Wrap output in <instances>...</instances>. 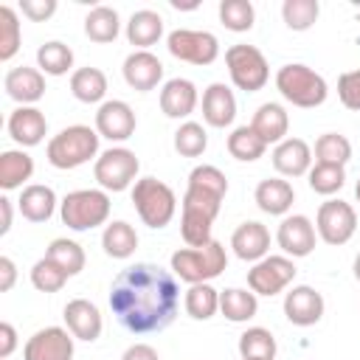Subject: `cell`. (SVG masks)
<instances>
[{"mask_svg": "<svg viewBox=\"0 0 360 360\" xmlns=\"http://www.w3.org/2000/svg\"><path fill=\"white\" fill-rule=\"evenodd\" d=\"M17 281V264L8 256H0V292H8Z\"/></svg>", "mask_w": 360, "mask_h": 360, "instance_id": "f907efd6", "label": "cell"}, {"mask_svg": "<svg viewBox=\"0 0 360 360\" xmlns=\"http://www.w3.org/2000/svg\"><path fill=\"white\" fill-rule=\"evenodd\" d=\"M250 127L256 129V135L270 146V143H281L290 132V115L281 104L276 101H264L256 112H253V121Z\"/></svg>", "mask_w": 360, "mask_h": 360, "instance_id": "484cf974", "label": "cell"}, {"mask_svg": "<svg viewBox=\"0 0 360 360\" xmlns=\"http://www.w3.org/2000/svg\"><path fill=\"white\" fill-rule=\"evenodd\" d=\"M315 231L326 245H346L357 231V214L346 200H326L315 214Z\"/></svg>", "mask_w": 360, "mask_h": 360, "instance_id": "8fae6325", "label": "cell"}, {"mask_svg": "<svg viewBox=\"0 0 360 360\" xmlns=\"http://www.w3.org/2000/svg\"><path fill=\"white\" fill-rule=\"evenodd\" d=\"M222 200L225 197H217L211 191L186 186L183 214H180V233H183V242L188 248H202V245H208L214 239L211 228H214V219H217V214L222 208Z\"/></svg>", "mask_w": 360, "mask_h": 360, "instance_id": "7a4b0ae2", "label": "cell"}, {"mask_svg": "<svg viewBox=\"0 0 360 360\" xmlns=\"http://www.w3.org/2000/svg\"><path fill=\"white\" fill-rule=\"evenodd\" d=\"M124 82L138 90V93H149L163 82V62L152 53V51H132L124 59Z\"/></svg>", "mask_w": 360, "mask_h": 360, "instance_id": "e0dca14e", "label": "cell"}, {"mask_svg": "<svg viewBox=\"0 0 360 360\" xmlns=\"http://www.w3.org/2000/svg\"><path fill=\"white\" fill-rule=\"evenodd\" d=\"M326 301L323 295L309 284H295L284 292V315L295 326H315L323 318Z\"/></svg>", "mask_w": 360, "mask_h": 360, "instance_id": "9a60e30c", "label": "cell"}, {"mask_svg": "<svg viewBox=\"0 0 360 360\" xmlns=\"http://www.w3.org/2000/svg\"><path fill=\"white\" fill-rule=\"evenodd\" d=\"M352 160V141L340 132H323L315 141V163L346 166Z\"/></svg>", "mask_w": 360, "mask_h": 360, "instance_id": "74e56055", "label": "cell"}, {"mask_svg": "<svg viewBox=\"0 0 360 360\" xmlns=\"http://www.w3.org/2000/svg\"><path fill=\"white\" fill-rule=\"evenodd\" d=\"M219 312L228 321H233V323H245V321L256 318V312H259V295L253 290L225 287L219 292Z\"/></svg>", "mask_w": 360, "mask_h": 360, "instance_id": "f546056e", "label": "cell"}, {"mask_svg": "<svg viewBox=\"0 0 360 360\" xmlns=\"http://www.w3.org/2000/svg\"><path fill=\"white\" fill-rule=\"evenodd\" d=\"M135 124L138 121H135L132 107L127 101H121V98H107L96 110V132L101 138H107V141H118L121 143V141L132 138Z\"/></svg>", "mask_w": 360, "mask_h": 360, "instance_id": "2e32d148", "label": "cell"}, {"mask_svg": "<svg viewBox=\"0 0 360 360\" xmlns=\"http://www.w3.org/2000/svg\"><path fill=\"white\" fill-rule=\"evenodd\" d=\"M354 278H357V281H360V253H357V256H354Z\"/></svg>", "mask_w": 360, "mask_h": 360, "instance_id": "db71d44e", "label": "cell"}, {"mask_svg": "<svg viewBox=\"0 0 360 360\" xmlns=\"http://www.w3.org/2000/svg\"><path fill=\"white\" fill-rule=\"evenodd\" d=\"M68 278L70 276L59 264H53L48 256H42L39 262H34V267H31V284L39 292H59L68 284Z\"/></svg>", "mask_w": 360, "mask_h": 360, "instance_id": "f6af8a7d", "label": "cell"}, {"mask_svg": "<svg viewBox=\"0 0 360 360\" xmlns=\"http://www.w3.org/2000/svg\"><path fill=\"white\" fill-rule=\"evenodd\" d=\"M98 132L84 127V124H73L59 129L48 146H45V158L53 169H79L84 163H90L98 155Z\"/></svg>", "mask_w": 360, "mask_h": 360, "instance_id": "3957f363", "label": "cell"}, {"mask_svg": "<svg viewBox=\"0 0 360 360\" xmlns=\"http://www.w3.org/2000/svg\"><path fill=\"white\" fill-rule=\"evenodd\" d=\"M354 197H357V202H360V180L354 183Z\"/></svg>", "mask_w": 360, "mask_h": 360, "instance_id": "11a10c76", "label": "cell"}, {"mask_svg": "<svg viewBox=\"0 0 360 360\" xmlns=\"http://www.w3.org/2000/svg\"><path fill=\"white\" fill-rule=\"evenodd\" d=\"M309 188L315 194H323V197H332L343 188L346 183V166H332V163H315L309 169Z\"/></svg>", "mask_w": 360, "mask_h": 360, "instance_id": "7bdbcfd3", "label": "cell"}, {"mask_svg": "<svg viewBox=\"0 0 360 360\" xmlns=\"http://www.w3.org/2000/svg\"><path fill=\"white\" fill-rule=\"evenodd\" d=\"M11 219H14V205L8 197H0V236L11 231Z\"/></svg>", "mask_w": 360, "mask_h": 360, "instance_id": "f5cc1de1", "label": "cell"}, {"mask_svg": "<svg viewBox=\"0 0 360 360\" xmlns=\"http://www.w3.org/2000/svg\"><path fill=\"white\" fill-rule=\"evenodd\" d=\"M208 149V132L197 121H183L174 132V152L183 158H200Z\"/></svg>", "mask_w": 360, "mask_h": 360, "instance_id": "60d3db41", "label": "cell"}, {"mask_svg": "<svg viewBox=\"0 0 360 360\" xmlns=\"http://www.w3.org/2000/svg\"><path fill=\"white\" fill-rule=\"evenodd\" d=\"M34 174V158L22 149H6L0 152V186L6 191L22 188L25 180Z\"/></svg>", "mask_w": 360, "mask_h": 360, "instance_id": "4dcf8cb0", "label": "cell"}, {"mask_svg": "<svg viewBox=\"0 0 360 360\" xmlns=\"http://www.w3.org/2000/svg\"><path fill=\"white\" fill-rule=\"evenodd\" d=\"M121 360H160V354H158V349L149 346V343H132V346L121 354Z\"/></svg>", "mask_w": 360, "mask_h": 360, "instance_id": "816d5d0a", "label": "cell"}, {"mask_svg": "<svg viewBox=\"0 0 360 360\" xmlns=\"http://www.w3.org/2000/svg\"><path fill=\"white\" fill-rule=\"evenodd\" d=\"M70 93L76 101L82 104H104V96H107V76L104 70L98 68H79L70 73Z\"/></svg>", "mask_w": 360, "mask_h": 360, "instance_id": "f1b7e54d", "label": "cell"}, {"mask_svg": "<svg viewBox=\"0 0 360 360\" xmlns=\"http://www.w3.org/2000/svg\"><path fill=\"white\" fill-rule=\"evenodd\" d=\"M188 186H191V188L211 191V194H217V197H225V194H228V180H225V174H222L217 166H211V163L194 166V169L188 172Z\"/></svg>", "mask_w": 360, "mask_h": 360, "instance_id": "bcb514c9", "label": "cell"}, {"mask_svg": "<svg viewBox=\"0 0 360 360\" xmlns=\"http://www.w3.org/2000/svg\"><path fill=\"white\" fill-rule=\"evenodd\" d=\"M225 65H228L231 82L245 93L262 90L270 79V65L256 45H245V42L231 45L225 51Z\"/></svg>", "mask_w": 360, "mask_h": 360, "instance_id": "ba28073f", "label": "cell"}, {"mask_svg": "<svg viewBox=\"0 0 360 360\" xmlns=\"http://www.w3.org/2000/svg\"><path fill=\"white\" fill-rule=\"evenodd\" d=\"M295 264L290 256H264L248 270V287L256 295H278L295 278Z\"/></svg>", "mask_w": 360, "mask_h": 360, "instance_id": "7c38bea8", "label": "cell"}, {"mask_svg": "<svg viewBox=\"0 0 360 360\" xmlns=\"http://www.w3.org/2000/svg\"><path fill=\"white\" fill-rule=\"evenodd\" d=\"M228 152H231V158H236L242 163H253L267 152V143L256 135V129L250 124H245L228 135Z\"/></svg>", "mask_w": 360, "mask_h": 360, "instance_id": "d590c367", "label": "cell"}, {"mask_svg": "<svg viewBox=\"0 0 360 360\" xmlns=\"http://www.w3.org/2000/svg\"><path fill=\"white\" fill-rule=\"evenodd\" d=\"M14 349H17V329L8 321H3L0 323V360H8Z\"/></svg>", "mask_w": 360, "mask_h": 360, "instance_id": "681fc988", "label": "cell"}, {"mask_svg": "<svg viewBox=\"0 0 360 360\" xmlns=\"http://www.w3.org/2000/svg\"><path fill=\"white\" fill-rule=\"evenodd\" d=\"M270 158H273V169L281 177H301L309 174L312 169V149L301 138H284L281 143H276Z\"/></svg>", "mask_w": 360, "mask_h": 360, "instance_id": "ffe728a7", "label": "cell"}, {"mask_svg": "<svg viewBox=\"0 0 360 360\" xmlns=\"http://www.w3.org/2000/svg\"><path fill=\"white\" fill-rule=\"evenodd\" d=\"M180 307L177 276L160 264L138 262L124 267L110 287V309L115 321L132 335H152L166 329Z\"/></svg>", "mask_w": 360, "mask_h": 360, "instance_id": "6da1fadb", "label": "cell"}, {"mask_svg": "<svg viewBox=\"0 0 360 360\" xmlns=\"http://www.w3.org/2000/svg\"><path fill=\"white\" fill-rule=\"evenodd\" d=\"M202 118H205L208 127H217V129L233 124V118H236V96H233V90L228 84L214 82V84L205 87V93H202Z\"/></svg>", "mask_w": 360, "mask_h": 360, "instance_id": "7402d4cb", "label": "cell"}, {"mask_svg": "<svg viewBox=\"0 0 360 360\" xmlns=\"http://www.w3.org/2000/svg\"><path fill=\"white\" fill-rule=\"evenodd\" d=\"M276 242L278 248L284 250V256L290 259H304L315 250V242H318V231L312 225L309 217L304 214H287L281 222H278V231H276Z\"/></svg>", "mask_w": 360, "mask_h": 360, "instance_id": "5bb4252c", "label": "cell"}, {"mask_svg": "<svg viewBox=\"0 0 360 360\" xmlns=\"http://www.w3.org/2000/svg\"><path fill=\"white\" fill-rule=\"evenodd\" d=\"M20 11L34 22H45L48 17H53L56 0H20Z\"/></svg>", "mask_w": 360, "mask_h": 360, "instance_id": "c3c4849f", "label": "cell"}, {"mask_svg": "<svg viewBox=\"0 0 360 360\" xmlns=\"http://www.w3.org/2000/svg\"><path fill=\"white\" fill-rule=\"evenodd\" d=\"M22 42V28L17 20V11L11 6H0V62L14 59Z\"/></svg>", "mask_w": 360, "mask_h": 360, "instance_id": "ee69618b", "label": "cell"}, {"mask_svg": "<svg viewBox=\"0 0 360 360\" xmlns=\"http://www.w3.org/2000/svg\"><path fill=\"white\" fill-rule=\"evenodd\" d=\"M160 37H163V17L158 11L141 8V11H135L129 17V22H127V39L138 51H149Z\"/></svg>", "mask_w": 360, "mask_h": 360, "instance_id": "83f0119b", "label": "cell"}, {"mask_svg": "<svg viewBox=\"0 0 360 360\" xmlns=\"http://www.w3.org/2000/svg\"><path fill=\"white\" fill-rule=\"evenodd\" d=\"M62 318H65V326L70 329V335L76 340L93 343V340H98V335L104 329V318H101L98 307L93 301H87V298L68 301L65 309H62Z\"/></svg>", "mask_w": 360, "mask_h": 360, "instance_id": "ac0fdd59", "label": "cell"}, {"mask_svg": "<svg viewBox=\"0 0 360 360\" xmlns=\"http://www.w3.org/2000/svg\"><path fill=\"white\" fill-rule=\"evenodd\" d=\"M45 256H48L53 264H59L68 276H79V273L84 270V250H82V245L73 242V239H65V236L53 239V242L48 245Z\"/></svg>", "mask_w": 360, "mask_h": 360, "instance_id": "f35d334b", "label": "cell"}, {"mask_svg": "<svg viewBox=\"0 0 360 360\" xmlns=\"http://www.w3.org/2000/svg\"><path fill=\"white\" fill-rule=\"evenodd\" d=\"M101 248L110 259H129L138 248V233L127 219H112L104 225Z\"/></svg>", "mask_w": 360, "mask_h": 360, "instance_id": "1f68e13d", "label": "cell"}, {"mask_svg": "<svg viewBox=\"0 0 360 360\" xmlns=\"http://www.w3.org/2000/svg\"><path fill=\"white\" fill-rule=\"evenodd\" d=\"M321 3L318 0H284L281 3V17L290 31H309L318 22Z\"/></svg>", "mask_w": 360, "mask_h": 360, "instance_id": "ab89813d", "label": "cell"}, {"mask_svg": "<svg viewBox=\"0 0 360 360\" xmlns=\"http://www.w3.org/2000/svg\"><path fill=\"white\" fill-rule=\"evenodd\" d=\"M253 200H256L259 211H264L270 217H287V211L295 202V188L284 177H267L256 186Z\"/></svg>", "mask_w": 360, "mask_h": 360, "instance_id": "d4e9b609", "label": "cell"}, {"mask_svg": "<svg viewBox=\"0 0 360 360\" xmlns=\"http://www.w3.org/2000/svg\"><path fill=\"white\" fill-rule=\"evenodd\" d=\"M166 48L174 59L188 65H211L219 56V39L211 31H194V28H174L166 37Z\"/></svg>", "mask_w": 360, "mask_h": 360, "instance_id": "30bf717a", "label": "cell"}, {"mask_svg": "<svg viewBox=\"0 0 360 360\" xmlns=\"http://www.w3.org/2000/svg\"><path fill=\"white\" fill-rule=\"evenodd\" d=\"M73 340L70 329L62 326L37 329L22 346V360H73Z\"/></svg>", "mask_w": 360, "mask_h": 360, "instance_id": "4fadbf2b", "label": "cell"}, {"mask_svg": "<svg viewBox=\"0 0 360 360\" xmlns=\"http://www.w3.org/2000/svg\"><path fill=\"white\" fill-rule=\"evenodd\" d=\"M8 135L20 146H37L48 135V118L39 107H17L8 115Z\"/></svg>", "mask_w": 360, "mask_h": 360, "instance_id": "603a6c76", "label": "cell"}, {"mask_svg": "<svg viewBox=\"0 0 360 360\" xmlns=\"http://www.w3.org/2000/svg\"><path fill=\"white\" fill-rule=\"evenodd\" d=\"M239 354L242 360H273L276 357V338L264 326H248L239 335Z\"/></svg>", "mask_w": 360, "mask_h": 360, "instance_id": "e575fe53", "label": "cell"}, {"mask_svg": "<svg viewBox=\"0 0 360 360\" xmlns=\"http://www.w3.org/2000/svg\"><path fill=\"white\" fill-rule=\"evenodd\" d=\"M276 90L292 107H301V110L321 107L326 101V96H329L326 79L321 73H315L312 68L301 65V62H290V65H281L278 68V73H276Z\"/></svg>", "mask_w": 360, "mask_h": 360, "instance_id": "277c9868", "label": "cell"}, {"mask_svg": "<svg viewBox=\"0 0 360 360\" xmlns=\"http://www.w3.org/2000/svg\"><path fill=\"white\" fill-rule=\"evenodd\" d=\"M183 307L194 321H208L219 312V290H214L211 281L188 284V290L183 295Z\"/></svg>", "mask_w": 360, "mask_h": 360, "instance_id": "836d02e7", "label": "cell"}, {"mask_svg": "<svg viewBox=\"0 0 360 360\" xmlns=\"http://www.w3.org/2000/svg\"><path fill=\"white\" fill-rule=\"evenodd\" d=\"M231 248H233V253L242 259V262H262L264 256H267V250H270V231L262 225V222H256V219H248V222H242L236 231H233V236H231Z\"/></svg>", "mask_w": 360, "mask_h": 360, "instance_id": "cb8c5ba5", "label": "cell"}, {"mask_svg": "<svg viewBox=\"0 0 360 360\" xmlns=\"http://www.w3.org/2000/svg\"><path fill=\"white\" fill-rule=\"evenodd\" d=\"M3 87L8 93V98H14L20 107H34L42 96H45V76L39 68H11L3 79Z\"/></svg>", "mask_w": 360, "mask_h": 360, "instance_id": "d6986e66", "label": "cell"}, {"mask_svg": "<svg viewBox=\"0 0 360 360\" xmlns=\"http://www.w3.org/2000/svg\"><path fill=\"white\" fill-rule=\"evenodd\" d=\"M141 160L132 149L127 146H110L104 149L96 163H93V177L104 191H127L129 186H135Z\"/></svg>", "mask_w": 360, "mask_h": 360, "instance_id": "9c48e42d", "label": "cell"}, {"mask_svg": "<svg viewBox=\"0 0 360 360\" xmlns=\"http://www.w3.org/2000/svg\"><path fill=\"white\" fill-rule=\"evenodd\" d=\"M132 202L143 225L149 228H166L174 219L177 211V197L172 186H166L158 177H141L132 186Z\"/></svg>", "mask_w": 360, "mask_h": 360, "instance_id": "52a82bcc", "label": "cell"}, {"mask_svg": "<svg viewBox=\"0 0 360 360\" xmlns=\"http://www.w3.org/2000/svg\"><path fill=\"white\" fill-rule=\"evenodd\" d=\"M200 96H197V84L191 79H169L163 87H160V110L166 118H188L197 107Z\"/></svg>", "mask_w": 360, "mask_h": 360, "instance_id": "44dd1931", "label": "cell"}, {"mask_svg": "<svg viewBox=\"0 0 360 360\" xmlns=\"http://www.w3.org/2000/svg\"><path fill=\"white\" fill-rule=\"evenodd\" d=\"M17 208L28 222H48L53 217V211H56V194H53L51 186L31 183V186H25L20 191Z\"/></svg>", "mask_w": 360, "mask_h": 360, "instance_id": "4316f807", "label": "cell"}, {"mask_svg": "<svg viewBox=\"0 0 360 360\" xmlns=\"http://www.w3.org/2000/svg\"><path fill=\"white\" fill-rule=\"evenodd\" d=\"M37 65L48 76H65L73 68V51L65 42L51 39V42H45V45L37 48Z\"/></svg>", "mask_w": 360, "mask_h": 360, "instance_id": "8d00e7d4", "label": "cell"}, {"mask_svg": "<svg viewBox=\"0 0 360 360\" xmlns=\"http://www.w3.org/2000/svg\"><path fill=\"white\" fill-rule=\"evenodd\" d=\"M338 98L346 110L360 112V70H346L338 79Z\"/></svg>", "mask_w": 360, "mask_h": 360, "instance_id": "7dc6e473", "label": "cell"}, {"mask_svg": "<svg viewBox=\"0 0 360 360\" xmlns=\"http://www.w3.org/2000/svg\"><path fill=\"white\" fill-rule=\"evenodd\" d=\"M219 22L236 34L250 31L256 22V8L250 0H222L219 3Z\"/></svg>", "mask_w": 360, "mask_h": 360, "instance_id": "b9f144b4", "label": "cell"}, {"mask_svg": "<svg viewBox=\"0 0 360 360\" xmlns=\"http://www.w3.org/2000/svg\"><path fill=\"white\" fill-rule=\"evenodd\" d=\"M121 31V20H118V11L112 6H96L87 11L84 17V34L87 39L98 42V45H107L118 37Z\"/></svg>", "mask_w": 360, "mask_h": 360, "instance_id": "d6a6232c", "label": "cell"}, {"mask_svg": "<svg viewBox=\"0 0 360 360\" xmlns=\"http://www.w3.org/2000/svg\"><path fill=\"white\" fill-rule=\"evenodd\" d=\"M110 205L104 188H76L59 202V217L70 231H93L110 219Z\"/></svg>", "mask_w": 360, "mask_h": 360, "instance_id": "8992f818", "label": "cell"}, {"mask_svg": "<svg viewBox=\"0 0 360 360\" xmlns=\"http://www.w3.org/2000/svg\"><path fill=\"white\" fill-rule=\"evenodd\" d=\"M228 267V253L222 242L211 239L202 248H180L172 253V273L186 284H205Z\"/></svg>", "mask_w": 360, "mask_h": 360, "instance_id": "5b68a950", "label": "cell"}]
</instances>
